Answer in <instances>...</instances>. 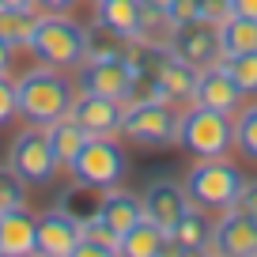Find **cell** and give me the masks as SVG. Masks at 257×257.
<instances>
[{
  "instance_id": "6da1fadb",
  "label": "cell",
  "mask_w": 257,
  "mask_h": 257,
  "mask_svg": "<svg viewBox=\"0 0 257 257\" xmlns=\"http://www.w3.org/2000/svg\"><path fill=\"white\" fill-rule=\"evenodd\" d=\"M72 98H76V87L57 72L53 64L31 68L27 76L16 80V106L27 125H49V121L64 117L72 110Z\"/></svg>"
},
{
  "instance_id": "7a4b0ae2",
  "label": "cell",
  "mask_w": 257,
  "mask_h": 257,
  "mask_svg": "<svg viewBox=\"0 0 257 257\" xmlns=\"http://www.w3.org/2000/svg\"><path fill=\"white\" fill-rule=\"evenodd\" d=\"M27 49L42 64L80 68L87 61V31L76 19H68V12H46V16H38V27H34V38Z\"/></svg>"
},
{
  "instance_id": "3957f363",
  "label": "cell",
  "mask_w": 257,
  "mask_h": 257,
  "mask_svg": "<svg viewBox=\"0 0 257 257\" xmlns=\"http://www.w3.org/2000/svg\"><path fill=\"white\" fill-rule=\"evenodd\" d=\"M178 148L193 159H219L234 148V117L189 102L185 113H178Z\"/></svg>"
},
{
  "instance_id": "277c9868",
  "label": "cell",
  "mask_w": 257,
  "mask_h": 257,
  "mask_svg": "<svg viewBox=\"0 0 257 257\" xmlns=\"http://www.w3.org/2000/svg\"><path fill=\"white\" fill-rule=\"evenodd\" d=\"M242 182H246L242 170L234 167L227 155H219V159H197L182 185H185V193H189V201L197 204V208L227 212V208H234V201H238Z\"/></svg>"
},
{
  "instance_id": "5b68a950",
  "label": "cell",
  "mask_w": 257,
  "mask_h": 257,
  "mask_svg": "<svg viewBox=\"0 0 257 257\" xmlns=\"http://www.w3.org/2000/svg\"><path fill=\"white\" fill-rule=\"evenodd\" d=\"M72 178L80 189H91V193H102V189H113V185L125 182L128 174V159L121 152L117 137H91L83 144V152L72 159Z\"/></svg>"
},
{
  "instance_id": "8992f818",
  "label": "cell",
  "mask_w": 257,
  "mask_h": 257,
  "mask_svg": "<svg viewBox=\"0 0 257 257\" xmlns=\"http://www.w3.org/2000/svg\"><path fill=\"white\" fill-rule=\"evenodd\" d=\"M121 137H125L128 144H144V148H170V144H178V113H174V106L159 102V98L125 102Z\"/></svg>"
},
{
  "instance_id": "52a82bcc",
  "label": "cell",
  "mask_w": 257,
  "mask_h": 257,
  "mask_svg": "<svg viewBox=\"0 0 257 257\" xmlns=\"http://www.w3.org/2000/svg\"><path fill=\"white\" fill-rule=\"evenodd\" d=\"M8 167L23 178L27 185H49L61 170L53 144H49L46 125H27L8 148Z\"/></svg>"
},
{
  "instance_id": "ba28073f",
  "label": "cell",
  "mask_w": 257,
  "mask_h": 257,
  "mask_svg": "<svg viewBox=\"0 0 257 257\" xmlns=\"http://www.w3.org/2000/svg\"><path fill=\"white\" fill-rule=\"evenodd\" d=\"M76 91L128 102L133 98V64H128V57H87L76 68Z\"/></svg>"
},
{
  "instance_id": "9c48e42d",
  "label": "cell",
  "mask_w": 257,
  "mask_h": 257,
  "mask_svg": "<svg viewBox=\"0 0 257 257\" xmlns=\"http://www.w3.org/2000/svg\"><path fill=\"white\" fill-rule=\"evenodd\" d=\"M242 91L234 83V76L227 72L223 61H212L204 68H197V83H193V102L197 106H208V110H219V113H238L242 106Z\"/></svg>"
},
{
  "instance_id": "30bf717a",
  "label": "cell",
  "mask_w": 257,
  "mask_h": 257,
  "mask_svg": "<svg viewBox=\"0 0 257 257\" xmlns=\"http://www.w3.org/2000/svg\"><path fill=\"white\" fill-rule=\"evenodd\" d=\"M204 253H227V257H257V219L238 208H227L223 219L212 231V242Z\"/></svg>"
},
{
  "instance_id": "8fae6325",
  "label": "cell",
  "mask_w": 257,
  "mask_h": 257,
  "mask_svg": "<svg viewBox=\"0 0 257 257\" xmlns=\"http://www.w3.org/2000/svg\"><path fill=\"white\" fill-rule=\"evenodd\" d=\"M72 113L91 137H121V113H125V102L106 95H87V91H76L72 98Z\"/></svg>"
},
{
  "instance_id": "7c38bea8",
  "label": "cell",
  "mask_w": 257,
  "mask_h": 257,
  "mask_svg": "<svg viewBox=\"0 0 257 257\" xmlns=\"http://www.w3.org/2000/svg\"><path fill=\"white\" fill-rule=\"evenodd\" d=\"M170 49H174L182 61H189L193 68H204V64L219 61V27L208 23V19H197V23H185L174 31L170 38Z\"/></svg>"
},
{
  "instance_id": "4fadbf2b",
  "label": "cell",
  "mask_w": 257,
  "mask_h": 257,
  "mask_svg": "<svg viewBox=\"0 0 257 257\" xmlns=\"http://www.w3.org/2000/svg\"><path fill=\"white\" fill-rule=\"evenodd\" d=\"M80 234H83V223L76 212L53 208L38 219V253L42 257H72Z\"/></svg>"
},
{
  "instance_id": "5bb4252c",
  "label": "cell",
  "mask_w": 257,
  "mask_h": 257,
  "mask_svg": "<svg viewBox=\"0 0 257 257\" xmlns=\"http://www.w3.org/2000/svg\"><path fill=\"white\" fill-rule=\"evenodd\" d=\"M140 204H144V216H148V219H155L163 231H170V227L182 219V212L189 208L193 201H189V193H185V185H182V182L155 178V182L144 189Z\"/></svg>"
},
{
  "instance_id": "9a60e30c",
  "label": "cell",
  "mask_w": 257,
  "mask_h": 257,
  "mask_svg": "<svg viewBox=\"0 0 257 257\" xmlns=\"http://www.w3.org/2000/svg\"><path fill=\"white\" fill-rule=\"evenodd\" d=\"M38 253V219L27 208L0 212V257H31Z\"/></svg>"
},
{
  "instance_id": "2e32d148",
  "label": "cell",
  "mask_w": 257,
  "mask_h": 257,
  "mask_svg": "<svg viewBox=\"0 0 257 257\" xmlns=\"http://www.w3.org/2000/svg\"><path fill=\"white\" fill-rule=\"evenodd\" d=\"M212 231H216V223L204 216V208L189 204L182 212V219L167 231V238H170L167 253H204L208 242H212Z\"/></svg>"
},
{
  "instance_id": "e0dca14e",
  "label": "cell",
  "mask_w": 257,
  "mask_h": 257,
  "mask_svg": "<svg viewBox=\"0 0 257 257\" xmlns=\"http://www.w3.org/2000/svg\"><path fill=\"white\" fill-rule=\"evenodd\" d=\"M95 212L102 216V223L113 227L117 234H125L133 223H140V219H144V204H140V197H137V193H128V189H121V185L102 189Z\"/></svg>"
},
{
  "instance_id": "ac0fdd59",
  "label": "cell",
  "mask_w": 257,
  "mask_h": 257,
  "mask_svg": "<svg viewBox=\"0 0 257 257\" xmlns=\"http://www.w3.org/2000/svg\"><path fill=\"white\" fill-rule=\"evenodd\" d=\"M95 16H98V27L125 42H137V31H140V16H144V0H102L95 4Z\"/></svg>"
},
{
  "instance_id": "d6986e66",
  "label": "cell",
  "mask_w": 257,
  "mask_h": 257,
  "mask_svg": "<svg viewBox=\"0 0 257 257\" xmlns=\"http://www.w3.org/2000/svg\"><path fill=\"white\" fill-rule=\"evenodd\" d=\"M167 246H170L167 231H163L155 219L144 216L140 223H133L125 234H121L117 253L121 257H163V253H167Z\"/></svg>"
},
{
  "instance_id": "ffe728a7",
  "label": "cell",
  "mask_w": 257,
  "mask_h": 257,
  "mask_svg": "<svg viewBox=\"0 0 257 257\" xmlns=\"http://www.w3.org/2000/svg\"><path fill=\"white\" fill-rule=\"evenodd\" d=\"M46 133H49V144H53V152H57V159H61V167H72V159L83 152V144L91 140V133L72 117V113H64V117L49 121Z\"/></svg>"
},
{
  "instance_id": "44dd1931",
  "label": "cell",
  "mask_w": 257,
  "mask_h": 257,
  "mask_svg": "<svg viewBox=\"0 0 257 257\" xmlns=\"http://www.w3.org/2000/svg\"><path fill=\"white\" fill-rule=\"evenodd\" d=\"M219 53H223V57L257 53V19L227 16L223 23H219Z\"/></svg>"
},
{
  "instance_id": "7402d4cb",
  "label": "cell",
  "mask_w": 257,
  "mask_h": 257,
  "mask_svg": "<svg viewBox=\"0 0 257 257\" xmlns=\"http://www.w3.org/2000/svg\"><path fill=\"white\" fill-rule=\"evenodd\" d=\"M34 27H38V8H0V38L12 49L31 46Z\"/></svg>"
},
{
  "instance_id": "603a6c76",
  "label": "cell",
  "mask_w": 257,
  "mask_h": 257,
  "mask_svg": "<svg viewBox=\"0 0 257 257\" xmlns=\"http://www.w3.org/2000/svg\"><path fill=\"white\" fill-rule=\"evenodd\" d=\"M234 148L257 163V102L238 106V113H234Z\"/></svg>"
},
{
  "instance_id": "cb8c5ba5",
  "label": "cell",
  "mask_w": 257,
  "mask_h": 257,
  "mask_svg": "<svg viewBox=\"0 0 257 257\" xmlns=\"http://www.w3.org/2000/svg\"><path fill=\"white\" fill-rule=\"evenodd\" d=\"M227 72L234 76L238 91L246 98H257V53H238V57H223Z\"/></svg>"
},
{
  "instance_id": "d4e9b609",
  "label": "cell",
  "mask_w": 257,
  "mask_h": 257,
  "mask_svg": "<svg viewBox=\"0 0 257 257\" xmlns=\"http://www.w3.org/2000/svg\"><path fill=\"white\" fill-rule=\"evenodd\" d=\"M27 208V182L12 167H0V212Z\"/></svg>"
},
{
  "instance_id": "484cf974",
  "label": "cell",
  "mask_w": 257,
  "mask_h": 257,
  "mask_svg": "<svg viewBox=\"0 0 257 257\" xmlns=\"http://www.w3.org/2000/svg\"><path fill=\"white\" fill-rule=\"evenodd\" d=\"M167 19L174 23V31L185 23H197V19H204V0H170Z\"/></svg>"
},
{
  "instance_id": "4316f807",
  "label": "cell",
  "mask_w": 257,
  "mask_h": 257,
  "mask_svg": "<svg viewBox=\"0 0 257 257\" xmlns=\"http://www.w3.org/2000/svg\"><path fill=\"white\" fill-rule=\"evenodd\" d=\"M16 113H19V106H16V83L8 80V72H0V128L8 125Z\"/></svg>"
},
{
  "instance_id": "83f0119b",
  "label": "cell",
  "mask_w": 257,
  "mask_h": 257,
  "mask_svg": "<svg viewBox=\"0 0 257 257\" xmlns=\"http://www.w3.org/2000/svg\"><path fill=\"white\" fill-rule=\"evenodd\" d=\"M234 208H238V212H246V216H253V219H257V178H249V182H242V189H238V201H234Z\"/></svg>"
},
{
  "instance_id": "f1b7e54d",
  "label": "cell",
  "mask_w": 257,
  "mask_h": 257,
  "mask_svg": "<svg viewBox=\"0 0 257 257\" xmlns=\"http://www.w3.org/2000/svg\"><path fill=\"white\" fill-rule=\"evenodd\" d=\"M231 16V0H204V19L208 23H223V19Z\"/></svg>"
},
{
  "instance_id": "f546056e",
  "label": "cell",
  "mask_w": 257,
  "mask_h": 257,
  "mask_svg": "<svg viewBox=\"0 0 257 257\" xmlns=\"http://www.w3.org/2000/svg\"><path fill=\"white\" fill-rule=\"evenodd\" d=\"M231 16H246V19H257V0H231Z\"/></svg>"
},
{
  "instance_id": "4dcf8cb0",
  "label": "cell",
  "mask_w": 257,
  "mask_h": 257,
  "mask_svg": "<svg viewBox=\"0 0 257 257\" xmlns=\"http://www.w3.org/2000/svg\"><path fill=\"white\" fill-rule=\"evenodd\" d=\"M38 8H46V12H72L80 0H34Z\"/></svg>"
},
{
  "instance_id": "1f68e13d",
  "label": "cell",
  "mask_w": 257,
  "mask_h": 257,
  "mask_svg": "<svg viewBox=\"0 0 257 257\" xmlns=\"http://www.w3.org/2000/svg\"><path fill=\"white\" fill-rule=\"evenodd\" d=\"M12 53H16V49L0 38V72H8V68H12Z\"/></svg>"
},
{
  "instance_id": "d6a6232c",
  "label": "cell",
  "mask_w": 257,
  "mask_h": 257,
  "mask_svg": "<svg viewBox=\"0 0 257 257\" xmlns=\"http://www.w3.org/2000/svg\"><path fill=\"white\" fill-rule=\"evenodd\" d=\"M0 8H38L34 0H0Z\"/></svg>"
},
{
  "instance_id": "836d02e7",
  "label": "cell",
  "mask_w": 257,
  "mask_h": 257,
  "mask_svg": "<svg viewBox=\"0 0 257 257\" xmlns=\"http://www.w3.org/2000/svg\"><path fill=\"white\" fill-rule=\"evenodd\" d=\"M144 4H152V8H163V12L170 8V0H144Z\"/></svg>"
},
{
  "instance_id": "e575fe53",
  "label": "cell",
  "mask_w": 257,
  "mask_h": 257,
  "mask_svg": "<svg viewBox=\"0 0 257 257\" xmlns=\"http://www.w3.org/2000/svg\"><path fill=\"white\" fill-rule=\"evenodd\" d=\"M91 4H102V0H91Z\"/></svg>"
}]
</instances>
